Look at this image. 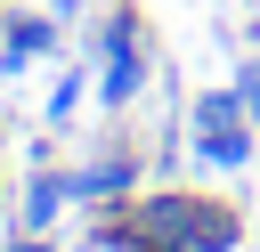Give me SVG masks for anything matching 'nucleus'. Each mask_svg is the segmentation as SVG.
Masks as SVG:
<instances>
[{"mask_svg":"<svg viewBox=\"0 0 260 252\" xmlns=\"http://www.w3.org/2000/svg\"><path fill=\"white\" fill-rule=\"evenodd\" d=\"M130 228L179 252H236V211H219L211 195L162 187V195H130Z\"/></svg>","mask_w":260,"mask_h":252,"instance_id":"nucleus-1","label":"nucleus"},{"mask_svg":"<svg viewBox=\"0 0 260 252\" xmlns=\"http://www.w3.org/2000/svg\"><path fill=\"white\" fill-rule=\"evenodd\" d=\"M187 130H195V154H203L211 171H244V163H252V106H244L236 89H203V98L187 106Z\"/></svg>","mask_w":260,"mask_h":252,"instance_id":"nucleus-2","label":"nucleus"},{"mask_svg":"<svg viewBox=\"0 0 260 252\" xmlns=\"http://www.w3.org/2000/svg\"><path fill=\"white\" fill-rule=\"evenodd\" d=\"M98 98L106 106H130L138 98V81H146V33H138V16L130 8H114L106 24H98Z\"/></svg>","mask_w":260,"mask_h":252,"instance_id":"nucleus-3","label":"nucleus"},{"mask_svg":"<svg viewBox=\"0 0 260 252\" xmlns=\"http://www.w3.org/2000/svg\"><path fill=\"white\" fill-rule=\"evenodd\" d=\"M130 187H138V163H130V154H106V163L73 171V195H81V203H122Z\"/></svg>","mask_w":260,"mask_h":252,"instance_id":"nucleus-4","label":"nucleus"},{"mask_svg":"<svg viewBox=\"0 0 260 252\" xmlns=\"http://www.w3.org/2000/svg\"><path fill=\"white\" fill-rule=\"evenodd\" d=\"M65 195H73V179H32V195H24V236H41V228L57 219Z\"/></svg>","mask_w":260,"mask_h":252,"instance_id":"nucleus-5","label":"nucleus"},{"mask_svg":"<svg viewBox=\"0 0 260 252\" xmlns=\"http://www.w3.org/2000/svg\"><path fill=\"white\" fill-rule=\"evenodd\" d=\"M49 41H57V33H49V24H41V16H16V24H8V41H0V49H8V65H24V57H32V49H49Z\"/></svg>","mask_w":260,"mask_h":252,"instance_id":"nucleus-6","label":"nucleus"},{"mask_svg":"<svg viewBox=\"0 0 260 252\" xmlns=\"http://www.w3.org/2000/svg\"><path fill=\"white\" fill-rule=\"evenodd\" d=\"M236 98L252 106V122H260V65H236Z\"/></svg>","mask_w":260,"mask_h":252,"instance_id":"nucleus-7","label":"nucleus"},{"mask_svg":"<svg viewBox=\"0 0 260 252\" xmlns=\"http://www.w3.org/2000/svg\"><path fill=\"white\" fill-rule=\"evenodd\" d=\"M73 98H81V73H65V81H57V98H49V114L65 122V114H73Z\"/></svg>","mask_w":260,"mask_h":252,"instance_id":"nucleus-8","label":"nucleus"},{"mask_svg":"<svg viewBox=\"0 0 260 252\" xmlns=\"http://www.w3.org/2000/svg\"><path fill=\"white\" fill-rule=\"evenodd\" d=\"M16 252H49V244H41V236H24V244H16Z\"/></svg>","mask_w":260,"mask_h":252,"instance_id":"nucleus-9","label":"nucleus"},{"mask_svg":"<svg viewBox=\"0 0 260 252\" xmlns=\"http://www.w3.org/2000/svg\"><path fill=\"white\" fill-rule=\"evenodd\" d=\"M0 73H16V65H8V49H0Z\"/></svg>","mask_w":260,"mask_h":252,"instance_id":"nucleus-10","label":"nucleus"}]
</instances>
